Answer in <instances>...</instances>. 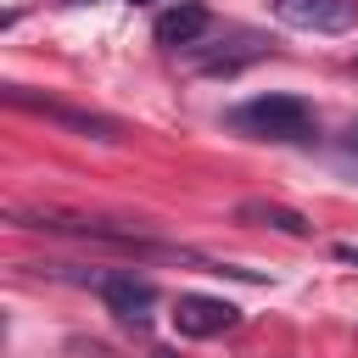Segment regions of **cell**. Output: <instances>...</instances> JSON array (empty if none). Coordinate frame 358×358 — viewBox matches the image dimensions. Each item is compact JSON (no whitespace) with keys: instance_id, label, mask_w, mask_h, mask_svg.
Masks as SVG:
<instances>
[{"instance_id":"3","label":"cell","mask_w":358,"mask_h":358,"mask_svg":"<svg viewBox=\"0 0 358 358\" xmlns=\"http://www.w3.org/2000/svg\"><path fill=\"white\" fill-rule=\"evenodd\" d=\"M274 17L302 34H347L358 28V0H274Z\"/></svg>"},{"instance_id":"5","label":"cell","mask_w":358,"mask_h":358,"mask_svg":"<svg viewBox=\"0 0 358 358\" xmlns=\"http://www.w3.org/2000/svg\"><path fill=\"white\" fill-rule=\"evenodd\" d=\"M235 324H241V308L224 302V296H201V291H190V296L173 302V330L190 336V341L224 336V330H235Z\"/></svg>"},{"instance_id":"8","label":"cell","mask_w":358,"mask_h":358,"mask_svg":"<svg viewBox=\"0 0 358 358\" xmlns=\"http://www.w3.org/2000/svg\"><path fill=\"white\" fill-rule=\"evenodd\" d=\"M241 224H263V229H280V235H308V218L296 207H280V201H241L235 207Z\"/></svg>"},{"instance_id":"7","label":"cell","mask_w":358,"mask_h":358,"mask_svg":"<svg viewBox=\"0 0 358 358\" xmlns=\"http://www.w3.org/2000/svg\"><path fill=\"white\" fill-rule=\"evenodd\" d=\"M207 6L201 0H173L162 17H157V45H168V50H185V45H196L201 34H207Z\"/></svg>"},{"instance_id":"11","label":"cell","mask_w":358,"mask_h":358,"mask_svg":"<svg viewBox=\"0 0 358 358\" xmlns=\"http://www.w3.org/2000/svg\"><path fill=\"white\" fill-rule=\"evenodd\" d=\"M352 151H358V123H352Z\"/></svg>"},{"instance_id":"9","label":"cell","mask_w":358,"mask_h":358,"mask_svg":"<svg viewBox=\"0 0 358 358\" xmlns=\"http://www.w3.org/2000/svg\"><path fill=\"white\" fill-rule=\"evenodd\" d=\"M336 257H341V263H358V246H347V241H341V246H336Z\"/></svg>"},{"instance_id":"12","label":"cell","mask_w":358,"mask_h":358,"mask_svg":"<svg viewBox=\"0 0 358 358\" xmlns=\"http://www.w3.org/2000/svg\"><path fill=\"white\" fill-rule=\"evenodd\" d=\"M62 6H84V0H62Z\"/></svg>"},{"instance_id":"1","label":"cell","mask_w":358,"mask_h":358,"mask_svg":"<svg viewBox=\"0 0 358 358\" xmlns=\"http://www.w3.org/2000/svg\"><path fill=\"white\" fill-rule=\"evenodd\" d=\"M229 123L257 140H313V129H319V117L302 95H257V101L235 106Z\"/></svg>"},{"instance_id":"6","label":"cell","mask_w":358,"mask_h":358,"mask_svg":"<svg viewBox=\"0 0 358 358\" xmlns=\"http://www.w3.org/2000/svg\"><path fill=\"white\" fill-rule=\"evenodd\" d=\"M185 56L196 62V73H213V78H229V73H241V67H252V62H263L268 56V45L257 39V34H235V39H218V45H185Z\"/></svg>"},{"instance_id":"2","label":"cell","mask_w":358,"mask_h":358,"mask_svg":"<svg viewBox=\"0 0 358 358\" xmlns=\"http://www.w3.org/2000/svg\"><path fill=\"white\" fill-rule=\"evenodd\" d=\"M6 101L17 106V112H34V117H50V123H62V129H73V134H90V140H123V123L117 117H106V112H90V106H67V101H56V95H34V90H22V84H6Z\"/></svg>"},{"instance_id":"10","label":"cell","mask_w":358,"mask_h":358,"mask_svg":"<svg viewBox=\"0 0 358 358\" xmlns=\"http://www.w3.org/2000/svg\"><path fill=\"white\" fill-rule=\"evenodd\" d=\"M347 67H352V73H358V50H352V56H347Z\"/></svg>"},{"instance_id":"13","label":"cell","mask_w":358,"mask_h":358,"mask_svg":"<svg viewBox=\"0 0 358 358\" xmlns=\"http://www.w3.org/2000/svg\"><path fill=\"white\" fill-rule=\"evenodd\" d=\"M129 6H151V0H129Z\"/></svg>"},{"instance_id":"4","label":"cell","mask_w":358,"mask_h":358,"mask_svg":"<svg viewBox=\"0 0 358 358\" xmlns=\"http://www.w3.org/2000/svg\"><path fill=\"white\" fill-rule=\"evenodd\" d=\"M90 285H95V296H101L117 319H129V324H145V319H151V308H157V285H151V280H140V274L112 268V274H90Z\"/></svg>"}]
</instances>
